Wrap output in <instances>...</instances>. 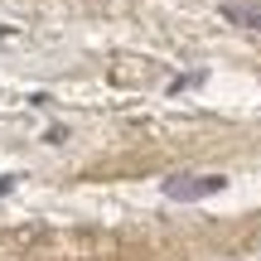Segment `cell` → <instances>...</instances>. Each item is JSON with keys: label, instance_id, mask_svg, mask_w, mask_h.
Instances as JSON below:
<instances>
[{"label": "cell", "instance_id": "1", "mask_svg": "<svg viewBox=\"0 0 261 261\" xmlns=\"http://www.w3.org/2000/svg\"><path fill=\"white\" fill-rule=\"evenodd\" d=\"M227 189V174H174L165 179V198L174 203H198V198H213Z\"/></svg>", "mask_w": 261, "mask_h": 261}, {"label": "cell", "instance_id": "2", "mask_svg": "<svg viewBox=\"0 0 261 261\" xmlns=\"http://www.w3.org/2000/svg\"><path fill=\"white\" fill-rule=\"evenodd\" d=\"M223 15H227V19H237V24L261 29V5H223Z\"/></svg>", "mask_w": 261, "mask_h": 261}, {"label": "cell", "instance_id": "3", "mask_svg": "<svg viewBox=\"0 0 261 261\" xmlns=\"http://www.w3.org/2000/svg\"><path fill=\"white\" fill-rule=\"evenodd\" d=\"M10 189H15V179H5V174H0V194H10Z\"/></svg>", "mask_w": 261, "mask_h": 261}]
</instances>
